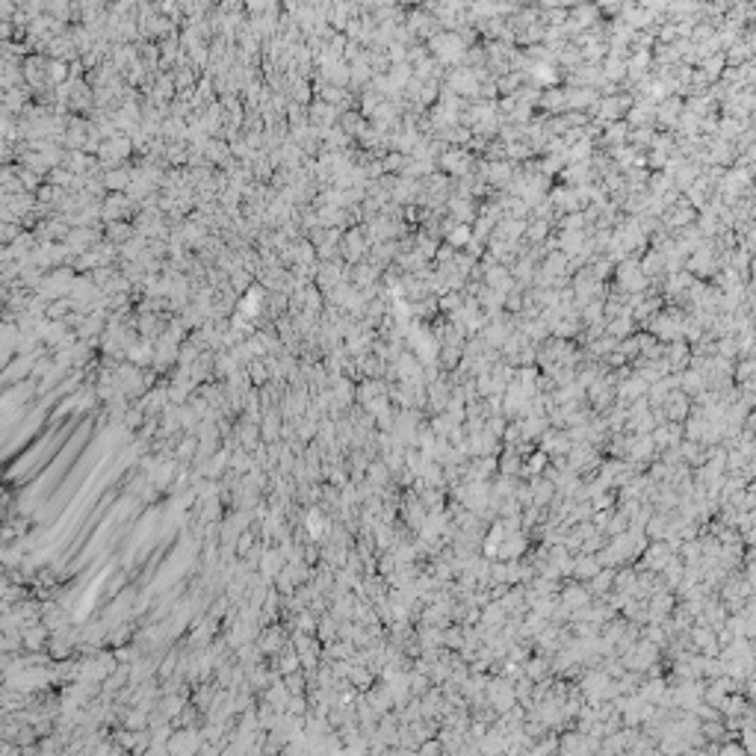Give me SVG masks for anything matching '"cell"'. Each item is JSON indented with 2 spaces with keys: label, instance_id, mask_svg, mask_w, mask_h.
Masks as SVG:
<instances>
[{
  "label": "cell",
  "instance_id": "cell-1",
  "mask_svg": "<svg viewBox=\"0 0 756 756\" xmlns=\"http://www.w3.org/2000/svg\"><path fill=\"white\" fill-rule=\"evenodd\" d=\"M340 254H343V261L349 266L355 263H364L367 257H369V240H367V233L361 225H355L343 233V243H340Z\"/></svg>",
  "mask_w": 756,
  "mask_h": 756
},
{
  "label": "cell",
  "instance_id": "cell-2",
  "mask_svg": "<svg viewBox=\"0 0 756 756\" xmlns=\"http://www.w3.org/2000/svg\"><path fill=\"white\" fill-rule=\"evenodd\" d=\"M139 210L136 201H130L127 192H110L104 198V225L110 222H127V216H133Z\"/></svg>",
  "mask_w": 756,
  "mask_h": 756
},
{
  "label": "cell",
  "instance_id": "cell-3",
  "mask_svg": "<svg viewBox=\"0 0 756 756\" xmlns=\"http://www.w3.org/2000/svg\"><path fill=\"white\" fill-rule=\"evenodd\" d=\"M431 51L434 56H441L443 63H452V59H458L464 53V45H461V38L458 36H452V33H441V36H431Z\"/></svg>",
  "mask_w": 756,
  "mask_h": 756
},
{
  "label": "cell",
  "instance_id": "cell-4",
  "mask_svg": "<svg viewBox=\"0 0 756 756\" xmlns=\"http://www.w3.org/2000/svg\"><path fill=\"white\" fill-rule=\"evenodd\" d=\"M340 110L325 104V101H313L310 104V125L313 127H337V122H340Z\"/></svg>",
  "mask_w": 756,
  "mask_h": 756
},
{
  "label": "cell",
  "instance_id": "cell-5",
  "mask_svg": "<svg viewBox=\"0 0 756 756\" xmlns=\"http://www.w3.org/2000/svg\"><path fill=\"white\" fill-rule=\"evenodd\" d=\"M378 278H382V269L372 266L369 261H364V263H355V266H352V278H349V281H352L357 290H364V287L378 284Z\"/></svg>",
  "mask_w": 756,
  "mask_h": 756
},
{
  "label": "cell",
  "instance_id": "cell-6",
  "mask_svg": "<svg viewBox=\"0 0 756 756\" xmlns=\"http://www.w3.org/2000/svg\"><path fill=\"white\" fill-rule=\"evenodd\" d=\"M133 236H136L133 222H110V225H104V240H110L118 248H122L125 243H130Z\"/></svg>",
  "mask_w": 756,
  "mask_h": 756
},
{
  "label": "cell",
  "instance_id": "cell-7",
  "mask_svg": "<svg viewBox=\"0 0 756 756\" xmlns=\"http://www.w3.org/2000/svg\"><path fill=\"white\" fill-rule=\"evenodd\" d=\"M154 355H157L154 343H148V340H139L136 346H130V349H127V364H133V367H139V369L154 367Z\"/></svg>",
  "mask_w": 756,
  "mask_h": 756
},
{
  "label": "cell",
  "instance_id": "cell-8",
  "mask_svg": "<svg viewBox=\"0 0 756 756\" xmlns=\"http://www.w3.org/2000/svg\"><path fill=\"white\" fill-rule=\"evenodd\" d=\"M337 125H340V127H343V130H346V133L355 139V142H357V139H361V133L367 130L369 118H367L361 110H349V112H343V115H340V122H337Z\"/></svg>",
  "mask_w": 756,
  "mask_h": 756
},
{
  "label": "cell",
  "instance_id": "cell-9",
  "mask_svg": "<svg viewBox=\"0 0 756 756\" xmlns=\"http://www.w3.org/2000/svg\"><path fill=\"white\" fill-rule=\"evenodd\" d=\"M130 166H118V169H107L104 172V187L107 192H127L130 187Z\"/></svg>",
  "mask_w": 756,
  "mask_h": 756
},
{
  "label": "cell",
  "instance_id": "cell-10",
  "mask_svg": "<svg viewBox=\"0 0 756 756\" xmlns=\"http://www.w3.org/2000/svg\"><path fill=\"white\" fill-rule=\"evenodd\" d=\"M248 375H251V384H266V382H272V375H269V367H266V357H261V361H251L248 367Z\"/></svg>",
  "mask_w": 756,
  "mask_h": 756
},
{
  "label": "cell",
  "instance_id": "cell-11",
  "mask_svg": "<svg viewBox=\"0 0 756 756\" xmlns=\"http://www.w3.org/2000/svg\"><path fill=\"white\" fill-rule=\"evenodd\" d=\"M467 154H461V151H446L443 154V169H449V172H464L467 169Z\"/></svg>",
  "mask_w": 756,
  "mask_h": 756
},
{
  "label": "cell",
  "instance_id": "cell-12",
  "mask_svg": "<svg viewBox=\"0 0 756 756\" xmlns=\"http://www.w3.org/2000/svg\"><path fill=\"white\" fill-rule=\"evenodd\" d=\"M467 240H470V228L458 225V228H452V231H449V243H452V246H464Z\"/></svg>",
  "mask_w": 756,
  "mask_h": 756
}]
</instances>
